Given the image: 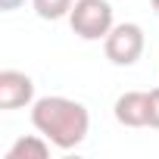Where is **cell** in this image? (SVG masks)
<instances>
[{"label":"cell","mask_w":159,"mask_h":159,"mask_svg":"<svg viewBox=\"0 0 159 159\" xmlns=\"http://www.w3.org/2000/svg\"><path fill=\"white\" fill-rule=\"evenodd\" d=\"M150 128H159V88L150 91Z\"/></svg>","instance_id":"ba28073f"},{"label":"cell","mask_w":159,"mask_h":159,"mask_svg":"<svg viewBox=\"0 0 159 159\" xmlns=\"http://www.w3.org/2000/svg\"><path fill=\"white\" fill-rule=\"evenodd\" d=\"M34 103V81L19 72V69H3L0 72V109H22Z\"/></svg>","instance_id":"277c9868"},{"label":"cell","mask_w":159,"mask_h":159,"mask_svg":"<svg viewBox=\"0 0 159 159\" xmlns=\"http://www.w3.org/2000/svg\"><path fill=\"white\" fill-rule=\"evenodd\" d=\"M31 125L56 150H75L91 131V112L69 97H41L31 103Z\"/></svg>","instance_id":"6da1fadb"},{"label":"cell","mask_w":159,"mask_h":159,"mask_svg":"<svg viewBox=\"0 0 159 159\" xmlns=\"http://www.w3.org/2000/svg\"><path fill=\"white\" fill-rule=\"evenodd\" d=\"M116 122L125 128H150V94L128 91L116 100Z\"/></svg>","instance_id":"5b68a950"},{"label":"cell","mask_w":159,"mask_h":159,"mask_svg":"<svg viewBox=\"0 0 159 159\" xmlns=\"http://www.w3.org/2000/svg\"><path fill=\"white\" fill-rule=\"evenodd\" d=\"M153 10H156V16H159V0H153Z\"/></svg>","instance_id":"30bf717a"},{"label":"cell","mask_w":159,"mask_h":159,"mask_svg":"<svg viewBox=\"0 0 159 159\" xmlns=\"http://www.w3.org/2000/svg\"><path fill=\"white\" fill-rule=\"evenodd\" d=\"M25 3V0H0V10H3V13H13V10H19Z\"/></svg>","instance_id":"9c48e42d"},{"label":"cell","mask_w":159,"mask_h":159,"mask_svg":"<svg viewBox=\"0 0 159 159\" xmlns=\"http://www.w3.org/2000/svg\"><path fill=\"white\" fill-rule=\"evenodd\" d=\"M69 25L81 41H103L116 25L112 3L109 0H75L69 13Z\"/></svg>","instance_id":"7a4b0ae2"},{"label":"cell","mask_w":159,"mask_h":159,"mask_svg":"<svg viewBox=\"0 0 159 159\" xmlns=\"http://www.w3.org/2000/svg\"><path fill=\"white\" fill-rule=\"evenodd\" d=\"M143 47H147V34L137 22H119L103 38V50L112 66H134L143 56Z\"/></svg>","instance_id":"3957f363"},{"label":"cell","mask_w":159,"mask_h":159,"mask_svg":"<svg viewBox=\"0 0 159 159\" xmlns=\"http://www.w3.org/2000/svg\"><path fill=\"white\" fill-rule=\"evenodd\" d=\"M50 140L38 131V134H25L19 137L10 150H7V159H47L50 156Z\"/></svg>","instance_id":"8992f818"},{"label":"cell","mask_w":159,"mask_h":159,"mask_svg":"<svg viewBox=\"0 0 159 159\" xmlns=\"http://www.w3.org/2000/svg\"><path fill=\"white\" fill-rule=\"evenodd\" d=\"M31 7H34V13L44 22H56V19H62V16L72 13L75 0H31Z\"/></svg>","instance_id":"52a82bcc"}]
</instances>
